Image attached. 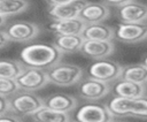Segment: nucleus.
Here are the masks:
<instances>
[{"instance_id":"nucleus-1","label":"nucleus","mask_w":147,"mask_h":122,"mask_svg":"<svg viewBox=\"0 0 147 122\" xmlns=\"http://www.w3.org/2000/svg\"><path fill=\"white\" fill-rule=\"evenodd\" d=\"M62 53L53 45L37 43L25 46L20 54L21 61L28 68L47 70L62 59Z\"/></svg>"},{"instance_id":"nucleus-2","label":"nucleus","mask_w":147,"mask_h":122,"mask_svg":"<svg viewBox=\"0 0 147 122\" xmlns=\"http://www.w3.org/2000/svg\"><path fill=\"white\" fill-rule=\"evenodd\" d=\"M44 107V100L30 91L16 92L8 99V112L16 116H31Z\"/></svg>"},{"instance_id":"nucleus-3","label":"nucleus","mask_w":147,"mask_h":122,"mask_svg":"<svg viewBox=\"0 0 147 122\" xmlns=\"http://www.w3.org/2000/svg\"><path fill=\"white\" fill-rule=\"evenodd\" d=\"M48 82L57 86H71L80 82L83 69L72 63L59 62L46 70Z\"/></svg>"},{"instance_id":"nucleus-4","label":"nucleus","mask_w":147,"mask_h":122,"mask_svg":"<svg viewBox=\"0 0 147 122\" xmlns=\"http://www.w3.org/2000/svg\"><path fill=\"white\" fill-rule=\"evenodd\" d=\"M88 76L94 79H99L101 82L108 83L114 82L119 78L122 73V66L113 60L101 59L91 63L87 68Z\"/></svg>"},{"instance_id":"nucleus-5","label":"nucleus","mask_w":147,"mask_h":122,"mask_svg":"<svg viewBox=\"0 0 147 122\" xmlns=\"http://www.w3.org/2000/svg\"><path fill=\"white\" fill-rule=\"evenodd\" d=\"M40 32V28L38 24L28 21H17L9 24L5 33L9 41L15 43H28L34 39Z\"/></svg>"},{"instance_id":"nucleus-6","label":"nucleus","mask_w":147,"mask_h":122,"mask_svg":"<svg viewBox=\"0 0 147 122\" xmlns=\"http://www.w3.org/2000/svg\"><path fill=\"white\" fill-rule=\"evenodd\" d=\"M113 117L106 105L93 102L82 105L74 115L77 122H110Z\"/></svg>"},{"instance_id":"nucleus-7","label":"nucleus","mask_w":147,"mask_h":122,"mask_svg":"<svg viewBox=\"0 0 147 122\" xmlns=\"http://www.w3.org/2000/svg\"><path fill=\"white\" fill-rule=\"evenodd\" d=\"M115 38L125 44H137L147 39V22L121 23L115 30Z\"/></svg>"},{"instance_id":"nucleus-8","label":"nucleus","mask_w":147,"mask_h":122,"mask_svg":"<svg viewBox=\"0 0 147 122\" xmlns=\"http://www.w3.org/2000/svg\"><path fill=\"white\" fill-rule=\"evenodd\" d=\"M15 82L18 89L30 92L40 90L49 83L46 70L36 68H25V70L15 79Z\"/></svg>"},{"instance_id":"nucleus-9","label":"nucleus","mask_w":147,"mask_h":122,"mask_svg":"<svg viewBox=\"0 0 147 122\" xmlns=\"http://www.w3.org/2000/svg\"><path fill=\"white\" fill-rule=\"evenodd\" d=\"M110 15L109 7L103 2H86V5L82 8L78 18L86 24H95L102 23Z\"/></svg>"},{"instance_id":"nucleus-10","label":"nucleus","mask_w":147,"mask_h":122,"mask_svg":"<svg viewBox=\"0 0 147 122\" xmlns=\"http://www.w3.org/2000/svg\"><path fill=\"white\" fill-rule=\"evenodd\" d=\"M114 49L113 40H84L79 52L90 59L101 60L111 55Z\"/></svg>"},{"instance_id":"nucleus-11","label":"nucleus","mask_w":147,"mask_h":122,"mask_svg":"<svg viewBox=\"0 0 147 122\" xmlns=\"http://www.w3.org/2000/svg\"><path fill=\"white\" fill-rule=\"evenodd\" d=\"M117 16L122 23H140L147 22V5L131 1L118 7Z\"/></svg>"},{"instance_id":"nucleus-12","label":"nucleus","mask_w":147,"mask_h":122,"mask_svg":"<svg viewBox=\"0 0 147 122\" xmlns=\"http://www.w3.org/2000/svg\"><path fill=\"white\" fill-rule=\"evenodd\" d=\"M78 92H79V96L83 97L84 99L99 100L106 97L110 92V86L108 83L88 77L79 84Z\"/></svg>"},{"instance_id":"nucleus-13","label":"nucleus","mask_w":147,"mask_h":122,"mask_svg":"<svg viewBox=\"0 0 147 122\" xmlns=\"http://www.w3.org/2000/svg\"><path fill=\"white\" fill-rule=\"evenodd\" d=\"M86 2L87 1H85V0H72V1L63 3V5L51 6L48 9V15L54 21L77 18L82 8L86 5Z\"/></svg>"},{"instance_id":"nucleus-14","label":"nucleus","mask_w":147,"mask_h":122,"mask_svg":"<svg viewBox=\"0 0 147 122\" xmlns=\"http://www.w3.org/2000/svg\"><path fill=\"white\" fill-rule=\"evenodd\" d=\"M44 106L61 113H70L77 107V100L75 97L65 93H55L42 99Z\"/></svg>"},{"instance_id":"nucleus-15","label":"nucleus","mask_w":147,"mask_h":122,"mask_svg":"<svg viewBox=\"0 0 147 122\" xmlns=\"http://www.w3.org/2000/svg\"><path fill=\"white\" fill-rule=\"evenodd\" d=\"M111 89H113V92L116 97H122V98L134 99V98H138V97L146 94L145 85L133 83L130 81H125L122 78L116 79V83L113 85Z\"/></svg>"},{"instance_id":"nucleus-16","label":"nucleus","mask_w":147,"mask_h":122,"mask_svg":"<svg viewBox=\"0 0 147 122\" xmlns=\"http://www.w3.org/2000/svg\"><path fill=\"white\" fill-rule=\"evenodd\" d=\"M80 35L84 40H113L115 30L103 23L86 24Z\"/></svg>"},{"instance_id":"nucleus-17","label":"nucleus","mask_w":147,"mask_h":122,"mask_svg":"<svg viewBox=\"0 0 147 122\" xmlns=\"http://www.w3.org/2000/svg\"><path fill=\"white\" fill-rule=\"evenodd\" d=\"M85 24L77 17L71 20H61V21H53L48 29L54 32L56 36L60 35H80L84 30Z\"/></svg>"},{"instance_id":"nucleus-18","label":"nucleus","mask_w":147,"mask_h":122,"mask_svg":"<svg viewBox=\"0 0 147 122\" xmlns=\"http://www.w3.org/2000/svg\"><path fill=\"white\" fill-rule=\"evenodd\" d=\"M83 43L84 39L82 35H60L55 37L53 45L62 54H69L79 52Z\"/></svg>"},{"instance_id":"nucleus-19","label":"nucleus","mask_w":147,"mask_h":122,"mask_svg":"<svg viewBox=\"0 0 147 122\" xmlns=\"http://www.w3.org/2000/svg\"><path fill=\"white\" fill-rule=\"evenodd\" d=\"M119 78L145 85L147 83V68L142 63H136V64H129L122 67V73Z\"/></svg>"},{"instance_id":"nucleus-20","label":"nucleus","mask_w":147,"mask_h":122,"mask_svg":"<svg viewBox=\"0 0 147 122\" xmlns=\"http://www.w3.org/2000/svg\"><path fill=\"white\" fill-rule=\"evenodd\" d=\"M31 119L33 122H69L71 120L68 113L55 112L45 106L33 113Z\"/></svg>"},{"instance_id":"nucleus-21","label":"nucleus","mask_w":147,"mask_h":122,"mask_svg":"<svg viewBox=\"0 0 147 122\" xmlns=\"http://www.w3.org/2000/svg\"><path fill=\"white\" fill-rule=\"evenodd\" d=\"M30 6L28 0H0V15L3 17L18 15Z\"/></svg>"},{"instance_id":"nucleus-22","label":"nucleus","mask_w":147,"mask_h":122,"mask_svg":"<svg viewBox=\"0 0 147 122\" xmlns=\"http://www.w3.org/2000/svg\"><path fill=\"white\" fill-rule=\"evenodd\" d=\"M25 66L16 60H0V78L16 79L23 71Z\"/></svg>"},{"instance_id":"nucleus-23","label":"nucleus","mask_w":147,"mask_h":122,"mask_svg":"<svg viewBox=\"0 0 147 122\" xmlns=\"http://www.w3.org/2000/svg\"><path fill=\"white\" fill-rule=\"evenodd\" d=\"M131 101L132 99L115 96L106 106L113 116H127L130 115Z\"/></svg>"},{"instance_id":"nucleus-24","label":"nucleus","mask_w":147,"mask_h":122,"mask_svg":"<svg viewBox=\"0 0 147 122\" xmlns=\"http://www.w3.org/2000/svg\"><path fill=\"white\" fill-rule=\"evenodd\" d=\"M130 115L139 119H147V96L134 98L131 101Z\"/></svg>"},{"instance_id":"nucleus-25","label":"nucleus","mask_w":147,"mask_h":122,"mask_svg":"<svg viewBox=\"0 0 147 122\" xmlns=\"http://www.w3.org/2000/svg\"><path fill=\"white\" fill-rule=\"evenodd\" d=\"M18 86L15 79H6L0 78V96L2 97H10L18 91Z\"/></svg>"},{"instance_id":"nucleus-26","label":"nucleus","mask_w":147,"mask_h":122,"mask_svg":"<svg viewBox=\"0 0 147 122\" xmlns=\"http://www.w3.org/2000/svg\"><path fill=\"white\" fill-rule=\"evenodd\" d=\"M0 122H22V120L18 117V116H16V115H14V114H2V115H0Z\"/></svg>"},{"instance_id":"nucleus-27","label":"nucleus","mask_w":147,"mask_h":122,"mask_svg":"<svg viewBox=\"0 0 147 122\" xmlns=\"http://www.w3.org/2000/svg\"><path fill=\"white\" fill-rule=\"evenodd\" d=\"M103 3L106 5H109V6H115V7H121V6H124L131 1H134V0H102Z\"/></svg>"},{"instance_id":"nucleus-28","label":"nucleus","mask_w":147,"mask_h":122,"mask_svg":"<svg viewBox=\"0 0 147 122\" xmlns=\"http://www.w3.org/2000/svg\"><path fill=\"white\" fill-rule=\"evenodd\" d=\"M8 112V99L6 97L0 96V115L6 114Z\"/></svg>"},{"instance_id":"nucleus-29","label":"nucleus","mask_w":147,"mask_h":122,"mask_svg":"<svg viewBox=\"0 0 147 122\" xmlns=\"http://www.w3.org/2000/svg\"><path fill=\"white\" fill-rule=\"evenodd\" d=\"M8 43H9V40H8V38H7L6 33H5V31L0 30V48L5 47Z\"/></svg>"},{"instance_id":"nucleus-30","label":"nucleus","mask_w":147,"mask_h":122,"mask_svg":"<svg viewBox=\"0 0 147 122\" xmlns=\"http://www.w3.org/2000/svg\"><path fill=\"white\" fill-rule=\"evenodd\" d=\"M70 1H72V0H46V2L49 6H59V5H63V3L70 2Z\"/></svg>"},{"instance_id":"nucleus-31","label":"nucleus","mask_w":147,"mask_h":122,"mask_svg":"<svg viewBox=\"0 0 147 122\" xmlns=\"http://www.w3.org/2000/svg\"><path fill=\"white\" fill-rule=\"evenodd\" d=\"M5 22H6V17H3V16L0 15V26H2L5 24Z\"/></svg>"},{"instance_id":"nucleus-32","label":"nucleus","mask_w":147,"mask_h":122,"mask_svg":"<svg viewBox=\"0 0 147 122\" xmlns=\"http://www.w3.org/2000/svg\"><path fill=\"white\" fill-rule=\"evenodd\" d=\"M142 64H144V66L147 68V55H146V56L142 59Z\"/></svg>"},{"instance_id":"nucleus-33","label":"nucleus","mask_w":147,"mask_h":122,"mask_svg":"<svg viewBox=\"0 0 147 122\" xmlns=\"http://www.w3.org/2000/svg\"><path fill=\"white\" fill-rule=\"evenodd\" d=\"M110 122H124V121H113V120H111Z\"/></svg>"},{"instance_id":"nucleus-34","label":"nucleus","mask_w":147,"mask_h":122,"mask_svg":"<svg viewBox=\"0 0 147 122\" xmlns=\"http://www.w3.org/2000/svg\"><path fill=\"white\" fill-rule=\"evenodd\" d=\"M145 89H146V92H147V83L145 84Z\"/></svg>"},{"instance_id":"nucleus-35","label":"nucleus","mask_w":147,"mask_h":122,"mask_svg":"<svg viewBox=\"0 0 147 122\" xmlns=\"http://www.w3.org/2000/svg\"><path fill=\"white\" fill-rule=\"evenodd\" d=\"M69 122H77V121H75V120H70Z\"/></svg>"}]
</instances>
